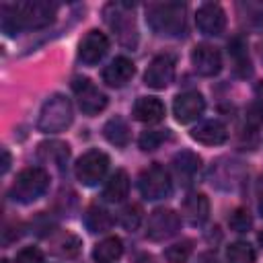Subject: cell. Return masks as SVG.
Listing matches in <instances>:
<instances>
[{
    "mask_svg": "<svg viewBox=\"0 0 263 263\" xmlns=\"http://www.w3.org/2000/svg\"><path fill=\"white\" fill-rule=\"evenodd\" d=\"M55 16V4L45 0H29L18 4L2 6V29L14 35L21 29H41Z\"/></svg>",
    "mask_w": 263,
    "mask_h": 263,
    "instance_id": "obj_1",
    "label": "cell"
},
{
    "mask_svg": "<svg viewBox=\"0 0 263 263\" xmlns=\"http://www.w3.org/2000/svg\"><path fill=\"white\" fill-rule=\"evenodd\" d=\"M146 21L150 29L158 35H183L185 31V4L181 2H160L146 8Z\"/></svg>",
    "mask_w": 263,
    "mask_h": 263,
    "instance_id": "obj_2",
    "label": "cell"
},
{
    "mask_svg": "<svg viewBox=\"0 0 263 263\" xmlns=\"http://www.w3.org/2000/svg\"><path fill=\"white\" fill-rule=\"evenodd\" d=\"M49 187V175L39 166H29L16 175V181L10 187V195L14 201L31 203L39 199Z\"/></svg>",
    "mask_w": 263,
    "mask_h": 263,
    "instance_id": "obj_3",
    "label": "cell"
},
{
    "mask_svg": "<svg viewBox=\"0 0 263 263\" xmlns=\"http://www.w3.org/2000/svg\"><path fill=\"white\" fill-rule=\"evenodd\" d=\"M74 115H72V105L66 97L53 95L41 109L39 119H37V129L43 134H58L70 127Z\"/></svg>",
    "mask_w": 263,
    "mask_h": 263,
    "instance_id": "obj_4",
    "label": "cell"
},
{
    "mask_svg": "<svg viewBox=\"0 0 263 263\" xmlns=\"http://www.w3.org/2000/svg\"><path fill=\"white\" fill-rule=\"evenodd\" d=\"M107 168H109V156L101 150H88L78 158V162L74 166V173H76V179L82 185L92 187L105 177Z\"/></svg>",
    "mask_w": 263,
    "mask_h": 263,
    "instance_id": "obj_5",
    "label": "cell"
},
{
    "mask_svg": "<svg viewBox=\"0 0 263 263\" xmlns=\"http://www.w3.org/2000/svg\"><path fill=\"white\" fill-rule=\"evenodd\" d=\"M138 187H140V193L146 197V199H162V197H168L171 195V179H168V173L164 171V166L160 164H150L146 171H142L140 179H138Z\"/></svg>",
    "mask_w": 263,
    "mask_h": 263,
    "instance_id": "obj_6",
    "label": "cell"
},
{
    "mask_svg": "<svg viewBox=\"0 0 263 263\" xmlns=\"http://www.w3.org/2000/svg\"><path fill=\"white\" fill-rule=\"evenodd\" d=\"M72 90L78 97V105H80L82 113H86V115H97L107 107V97L88 78H82V76L74 78Z\"/></svg>",
    "mask_w": 263,
    "mask_h": 263,
    "instance_id": "obj_7",
    "label": "cell"
},
{
    "mask_svg": "<svg viewBox=\"0 0 263 263\" xmlns=\"http://www.w3.org/2000/svg\"><path fill=\"white\" fill-rule=\"evenodd\" d=\"M181 226V216L168 208H156L148 218V238L150 240H164L177 234Z\"/></svg>",
    "mask_w": 263,
    "mask_h": 263,
    "instance_id": "obj_8",
    "label": "cell"
},
{
    "mask_svg": "<svg viewBox=\"0 0 263 263\" xmlns=\"http://www.w3.org/2000/svg\"><path fill=\"white\" fill-rule=\"evenodd\" d=\"M173 78H175V58L171 53L156 55L144 74V82L156 90L166 88L173 82Z\"/></svg>",
    "mask_w": 263,
    "mask_h": 263,
    "instance_id": "obj_9",
    "label": "cell"
},
{
    "mask_svg": "<svg viewBox=\"0 0 263 263\" xmlns=\"http://www.w3.org/2000/svg\"><path fill=\"white\" fill-rule=\"evenodd\" d=\"M113 10H115L113 14L105 12L107 25L115 31V35H117V39H119L121 45H125V47H136V45H138V29H136L134 16H129L127 12H123V10H121V4H119V6L113 4Z\"/></svg>",
    "mask_w": 263,
    "mask_h": 263,
    "instance_id": "obj_10",
    "label": "cell"
},
{
    "mask_svg": "<svg viewBox=\"0 0 263 263\" xmlns=\"http://www.w3.org/2000/svg\"><path fill=\"white\" fill-rule=\"evenodd\" d=\"M195 25L203 35H222V31L226 29V14L222 10L220 4L216 2H205L197 8L195 14Z\"/></svg>",
    "mask_w": 263,
    "mask_h": 263,
    "instance_id": "obj_11",
    "label": "cell"
},
{
    "mask_svg": "<svg viewBox=\"0 0 263 263\" xmlns=\"http://www.w3.org/2000/svg\"><path fill=\"white\" fill-rule=\"evenodd\" d=\"M205 109V101L197 90H187L175 97L173 101V113L179 123H191L195 121Z\"/></svg>",
    "mask_w": 263,
    "mask_h": 263,
    "instance_id": "obj_12",
    "label": "cell"
},
{
    "mask_svg": "<svg viewBox=\"0 0 263 263\" xmlns=\"http://www.w3.org/2000/svg\"><path fill=\"white\" fill-rule=\"evenodd\" d=\"M107 49H109L107 35L101 33V31H97V29H92V31H88L82 37V41L78 45V58L86 66H92V64H97V62L103 60V55L107 53Z\"/></svg>",
    "mask_w": 263,
    "mask_h": 263,
    "instance_id": "obj_13",
    "label": "cell"
},
{
    "mask_svg": "<svg viewBox=\"0 0 263 263\" xmlns=\"http://www.w3.org/2000/svg\"><path fill=\"white\" fill-rule=\"evenodd\" d=\"M191 64L201 76H216L222 70V55L212 45H195L191 51Z\"/></svg>",
    "mask_w": 263,
    "mask_h": 263,
    "instance_id": "obj_14",
    "label": "cell"
},
{
    "mask_svg": "<svg viewBox=\"0 0 263 263\" xmlns=\"http://www.w3.org/2000/svg\"><path fill=\"white\" fill-rule=\"evenodd\" d=\"M191 138L199 144H205V146H218L222 142H226L228 138V132H226V125L218 119H208V121H201L197 123L193 129H191Z\"/></svg>",
    "mask_w": 263,
    "mask_h": 263,
    "instance_id": "obj_15",
    "label": "cell"
},
{
    "mask_svg": "<svg viewBox=\"0 0 263 263\" xmlns=\"http://www.w3.org/2000/svg\"><path fill=\"white\" fill-rule=\"evenodd\" d=\"M134 74H136L134 62L127 60V58H123V55H119V58H115L109 66H105V70H103V80H105L109 86L119 88V86H123L125 82H129Z\"/></svg>",
    "mask_w": 263,
    "mask_h": 263,
    "instance_id": "obj_16",
    "label": "cell"
},
{
    "mask_svg": "<svg viewBox=\"0 0 263 263\" xmlns=\"http://www.w3.org/2000/svg\"><path fill=\"white\" fill-rule=\"evenodd\" d=\"M181 212L191 226H199L210 216V201L203 193H189L181 205Z\"/></svg>",
    "mask_w": 263,
    "mask_h": 263,
    "instance_id": "obj_17",
    "label": "cell"
},
{
    "mask_svg": "<svg viewBox=\"0 0 263 263\" xmlns=\"http://www.w3.org/2000/svg\"><path fill=\"white\" fill-rule=\"evenodd\" d=\"M134 117L142 123H158L164 117V105L156 97H140L134 105Z\"/></svg>",
    "mask_w": 263,
    "mask_h": 263,
    "instance_id": "obj_18",
    "label": "cell"
},
{
    "mask_svg": "<svg viewBox=\"0 0 263 263\" xmlns=\"http://www.w3.org/2000/svg\"><path fill=\"white\" fill-rule=\"evenodd\" d=\"M199 166H201V158L197 154L189 152V150H183V152L175 154V158H173V168H175L177 177L185 185L191 183V179L195 177V173L199 171Z\"/></svg>",
    "mask_w": 263,
    "mask_h": 263,
    "instance_id": "obj_19",
    "label": "cell"
},
{
    "mask_svg": "<svg viewBox=\"0 0 263 263\" xmlns=\"http://www.w3.org/2000/svg\"><path fill=\"white\" fill-rule=\"evenodd\" d=\"M127 191H129V177H127V173L123 168H119L105 183L103 197L107 201H121L123 197H127Z\"/></svg>",
    "mask_w": 263,
    "mask_h": 263,
    "instance_id": "obj_20",
    "label": "cell"
},
{
    "mask_svg": "<svg viewBox=\"0 0 263 263\" xmlns=\"http://www.w3.org/2000/svg\"><path fill=\"white\" fill-rule=\"evenodd\" d=\"M121 255H123V242L119 236H107L92 251V259L97 263H115Z\"/></svg>",
    "mask_w": 263,
    "mask_h": 263,
    "instance_id": "obj_21",
    "label": "cell"
},
{
    "mask_svg": "<svg viewBox=\"0 0 263 263\" xmlns=\"http://www.w3.org/2000/svg\"><path fill=\"white\" fill-rule=\"evenodd\" d=\"M37 154H39L41 160H47V162L51 160L62 171L66 160H68V156H70V148L64 142H43V144H39V152Z\"/></svg>",
    "mask_w": 263,
    "mask_h": 263,
    "instance_id": "obj_22",
    "label": "cell"
},
{
    "mask_svg": "<svg viewBox=\"0 0 263 263\" xmlns=\"http://www.w3.org/2000/svg\"><path fill=\"white\" fill-rule=\"evenodd\" d=\"M103 136L113 146H125L129 142V127L121 117H111L103 125Z\"/></svg>",
    "mask_w": 263,
    "mask_h": 263,
    "instance_id": "obj_23",
    "label": "cell"
},
{
    "mask_svg": "<svg viewBox=\"0 0 263 263\" xmlns=\"http://www.w3.org/2000/svg\"><path fill=\"white\" fill-rule=\"evenodd\" d=\"M84 224L90 232H107L113 224V218L111 214L101 208V205H90L86 212H84Z\"/></svg>",
    "mask_w": 263,
    "mask_h": 263,
    "instance_id": "obj_24",
    "label": "cell"
},
{
    "mask_svg": "<svg viewBox=\"0 0 263 263\" xmlns=\"http://www.w3.org/2000/svg\"><path fill=\"white\" fill-rule=\"evenodd\" d=\"M228 53L232 55V62H234V68L240 76H247L251 74V62H249V55H247V45L240 37H234L230 43H228Z\"/></svg>",
    "mask_w": 263,
    "mask_h": 263,
    "instance_id": "obj_25",
    "label": "cell"
},
{
    "mask_svg": "<svg viewBox=\"0 0 263 263\" xmlns=\"http://www.w3.org/2000/svg\"><path fill=\"white\" fill-rule=\"evenodd\" d=\"M80 247H82L80 238L74 236V234H70V232H64V234H60V238L53 240V253L60 255V257H66V259L76 257L78 251H80Z\"/></svg>",
    "mask_w": 263,
    "mask_h": 263,
    "instance_id": "obj_26",
    "label": "cell"
},
{
    "mask_svg": "<svg viewBox=\"0 0 263 263\" xmlns=\"http://www.w3.org/2000/svg\"><path fill=\"white\" fill-rule=\"evenodd\" d=\"M226 261L228 263H255V249L245 240H236L228 247Z\"/></svg>",
    "mask_w": 263,
    "mask_h": 263,
    "instance_id": "obj_27",
    "label": "cell"
},
{
    "mask_svg": "<svg viewBox=\"0 0 263 263\" xmlns=\"http://www.w3.org/2000/svg\"><path fill=\"white\" fill-rule=\"evenodd\" d=\"M144 218V212H142V205L140 203H127L121 212H119V224L125 228V230H136L140 226Z\"/></svg>",
    "mask_w": 263,
    "mask_h": 263,
    "instance_id": "obj_28",
    "label": "cell"
},
{
    "mask_svg": "<svg viewBox=\"0 0 263 263\" xmlns=\"http://www.w3.org/2000/svg\"><path fill=\"white\" fill-rule=\"evenodd\" d=\"M189 255H191V240L175 242L164 251V259L168 263H185L189 259Z\"/></svg>",
    "mask_w": 263,
    "mask_h": 263,
    "instance_id": "obj_29",
    "label": "cell"
},
{
    "mask_svg": "<svg viewBox=\"0 0 263 263\" xmlns=\"http://www.w3.org/2000/svg\"><path fill=\"white\" fill-rule=\"evenodd\" d=\"M228 226L234 230V232H247L251 226H253V218L251 214L245 210V208H236L230 218H228Z\"/></svg>",
    "mask_w": 263,
    "mask_h": 263,
    "instance_id": "obj_30",
    "label": "cell"
},
{
    "mask_svg": "<svg viewBox=\"0 0 263 263\" xmlns=\"http://www.w3.org/2000/svg\"><path fill=\"white\" fill-rule=\"evenodd\" d=\"M164 138H166V132H162V129H152V132H142V136H140V148L142 150H154V148H158L162 142H164Z\"/></svg>",
    "mask_w": 263,
    "mask_h": 263,
    "instance_id": "obj_31",
    "label": "cell"
},
{
    "mask_svg": "<svg viewBox=\"0 0 263 263\" xmlns=\"http://www.w3.org/2000/svg\"><path fill=\"white\" fill-rule=\"evenodd\" d=\"M16 263H43V253L37 247H25L14 257Z\"/></svg>",
    "mask_w": 263,
    "mask_h": 263,
    "instance_id": "obj_32",
    "label": "cell"
},
{
    "mask_svg": "<svg viewBox=\"0 0 263 263\" xmlns=\"http://www.w3.org/2000/svg\"><path fill=\"white\" fill-rule=\"evenodd\" d=\"M247 119L251 121V123H261L263 121V103L261 101H257L255 105H251V109H249V113H247Z\"/></svg>",
    "mask_w": 263,
    "mask_h": 263,
    "instance_id": "obj_33",
    "label": "cell"
},
{
    "mask_svg": "<svg viewBox=\"0 0 263 263\" xmlns=\"http://www.w3.org/2000/svg\"><path fill=\"white\" fill-rule=\"evenodd\" d=\"M197 263H218V257L214 253H201L197 257Z\"/></svg>",
    "mask_w": 263,
    "mask_h": 263,
    "instance_id": "obj_34",
    "label": "cell"
},
{
    "mask_svg": "<svg viewBox=\"0 0 263 263\" xmlns=\"http://www.w3.org/2000/svg\"><path fill=\"white\" fill-rule=\"evenodd\" d=\"M134 263H156V261H154V257H152V255L142 253V255H138V257H136V261H134Z\"/></svg>",
    "mask_w": 263,
    "mask_h": 263,
    "instance_id": "obj_35",
    "label": "cell"
},
{
    "mask_svg": "<svg viewBox=\"0 0 263 263\" xmlns=\"http://www.w3.org/2000/svg\"><path fill=\"white\" fill-rule=\"evenodd\" d=\"M2 156H4V160H2V173H6L8 166H10V154H8V150H2Z\"/></svg>",
    "mask_w": 263,
    "mask_h": 263,
    "instance_id": "obj_36",
    "label": "cell"
},
{
    "mask_svg": "<svg viewBox=\"0 0 263 263\" xmlns=\"http://www.w3.org/2000/svg\"><path fill=\"white\" fill-rule=\"evenodd\" d=\"M259 212H261V216H263V199H261V203H259Z\"/></svg>",
    "mask_w": 263,
    "mask_h": 263,
    "instance_id": "obj_37",
    "label": "cell"
},
{
    "mask_svg": "<svg viewBox=\"0 0 263 263\" xmlns=\"http://www.w3.org/2000/svg\"><path fill=\"white\" fill-rule=\"evenodd\" d=\"M259 242H261V247H263V232L259 234Z\"/></svg>",
    "mask_w": 263,
    "mask_h": 263,
    "instance_id": "obj_38",
    "label": "cell"
},
{
    "mask_svg": "<svg viewBox=\"0 0 263 263\" xmlns=\"http://www.w3.org/2000/svg\"><path fill=\"white\" fill-rule=\"evenodd\" d=\"M261 60H263V45H261Z\"/></svg>",
    "mask_w": 263,
    "mask_h": 263,
    "instance_id": "obj_39",
    "label": "cell"
}]
</instances>
